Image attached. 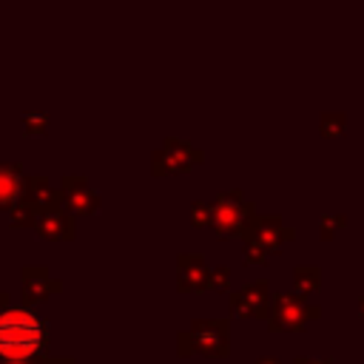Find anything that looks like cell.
Instances as JSON below:
<instances>
[{"label":"cell","mask_w":364,"mask_h":364,"mask_svg":"<svg viewBox=\"0 0 364 364\" xmlns=\"http://www.w3.org/2000/svg\"><path fill=\"white\" fill-rule=\"evenodd\" d=\"M43 344V324L26 310H9L0 316V353L9 358H26Z\"/></svg>","instance_id":"cell-1"}]
</instances>
